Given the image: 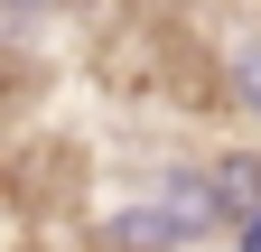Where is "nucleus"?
<instances>
[{"instance_id": "obj_1", "label": "nucleus", "mask_w": 261, "mask_h": 252, "mask_svg": "<svg viewBox=\"0 0 261 252\" xmlns=\"http://www.w3.org/2000/svg\"><path fill=\"white\" fill-rule=\"evenodd\" d=\"M205 224H224L215 168H177V178H159L140 206H121L112 224H103V243H112V252H177V243H196Z\"/></svg>"}, {"instance_id": "obj_2", "label": "nucleus", "mask_w": 261, "mask_h": 252, "mask_svg": "<svg viewBox=\"0 0 261 252\" xmlns=\"http://www.w3.org/2000/svg\"><path fill=\"white\" fill-rule=\"evenodd\" d=\"M215 206L233 215V224H243V215H261V159L224 149V159H215Z\"/></svg>"}, {"instance_id": "obj_3", "label": "nucleus", "mask_w": 261, "mask_h": 252, "mask_svg": "<svg viewBox=\"0 0 261 252\" xmlns=\"http://www.w3.org/2000/svg\"><path fill=\"white\" fill-rule=\"evenodd\" d=\"M224 84H233V103H243V112L261 121V38H243V47H233V66H224Z\"/></svg>"}, {"instance_id": "obj_4", "label": "nucleus", "mask_w": 261, "mask_h": 252, "mask_svg": "<svg viewBox=\"0 0 261 252\" xmlns=\"http://www.w3.org/2000/svg\"><path fill=\"white\" fill-rule=\"evenodd\" d=\"M243 252H261V215H243Z\"/></svg>"}, {"instance_id": "obj_5", "label": "nucleus", "mask_w": 261, "mask_h": 252, "mask_svg": "<svg viewBox=\"0 0 261 252\" xmlns=\"http://www.w3.org/2000/svg\"><path fill=\"white\" fill-rule=\"evenodd\" d=\"M19 10H47V0H0V19H19Z\"/></svg>"}]
</instances>
